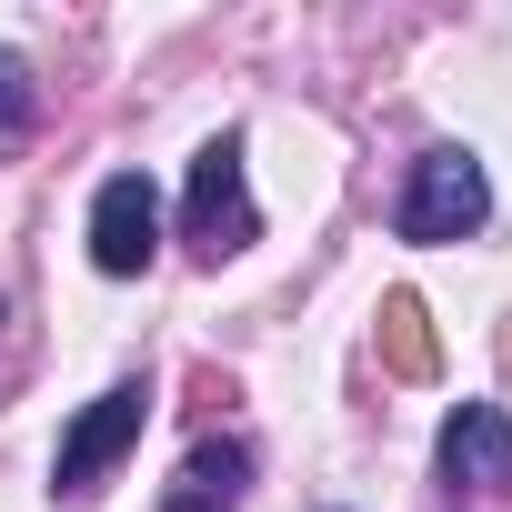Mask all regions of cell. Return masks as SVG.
Instances as JSON below:
<instances>
[{
	"label": "cell",
	"instance_id": "obj_4",
	"mask_svg": "<svg viewBox=\"0 0 512 512\" xmlns=\"http://www.w3.org/2000/svg\"><path fill=\"white\" fill-rule=\"evenodd\" d=\"M141 422H151V392H141V382H111V392L61 432V492H91V482L141 442Z\"/></svg>",
	"mask_w": 512,
	"mask_h": 512
},
{
	"label": "cell",
	"instance_id": "obj_7",
	"mask_svg": "<svg viewBox=\"0 0 512 512\" xmlns=\"http://www.w3.org/2000/svg\"><path fill=\"white\" fill-rule=\"evenodd\" d=\"M382 362H392L402 382H432V372H442V342H432L422 292H382Z\"/></svg>",
	"mask_w": 512,
	"mask_h": 512
},
{
	"label": "cell",
	"instance_id": "obj_1",
	"mask_svg": "<svg viewBox=\"0 0 512 512\" xmlns=\"http://www.w3.org/2000/svg\"><path fill=\"white\" fill-rule=\"evenodd\" d=\"M482 161L472 151H422L412 161V191H402V241H462L482 221Z\"/></svg>",
	"mask_w": 512,
	"mask_h": 512
},
{
	"label": "cell",
	"instance_id": "obj_6",
	"mask_svg": "<svg viewBox=\"0 0 512 512\" xmlns=\"http://www.w3.org/2000/svg\"><path fill=\"white\" fill-rule=\"evenodd\" d=\"M241 482H251V452H241V442H191V462H181V482L161 492V512H231Z\"/></svg>",
	"mask_w": 512,
	"mask_h": 512
},
{
	"label": "cell",
	"instance_id": "obj_2",
	"mask_svg": "<svg viewBox=\"0 0 512 512\" xmlns=\"http://www.w3.org/2000/svg\"><path fill=\"white\" fill-rule=\"evenodd\" d=\"M251 231H262V221H251V191H241V141L221 131L191 161V251H201V262H231Z\"/></svg>",
	"mask_w": 512,
	"mask_h": 512
},
{
	"label": "cell",
	"instance_id": "obj_8",
	"mask_svg": "<svg viewBox=\"0 0 512 512\" xmlns=\"http://www.w3.org/2000/svg\"><path fill=\"white\" fill-rule=\"evenodd\" d=\"M21 121H31V71L0 61V131H21Z\"/></svg>",
	"mask_w": 512,
	"mask_h": 512
},
{
	"label": "cell",
	"instance_id": "obj_3",
	"mask_svg": "<svg viewBox=\"0 0 512 512\" xmlns=\"http://www.w3.org/2000/svg\"><path fill=\"white\" fill-rule=\"evenodd\" d=\"M151 251H161V191L141 171H111L91 201V262L111 282H131V272H151Z\"/></svg>",
	"mask_w": 512,
	"mask_h": 512
},
{
	"label": "cell",
	"instance_id": "obj_5",
	"mask_svg": "<svg viewBox=\"0 0 512 512\" xmlns=\"http://www.w3.org/2000/svg\"><path fill=\"white\" fill-rule=\"evenodd\" d=\"M442 482L452 492H502L512 482V412L502 402H462L442 422Z\"/></svg>",
	"mask_w": 512,
	"mask_h": 512
}]
</instances>
